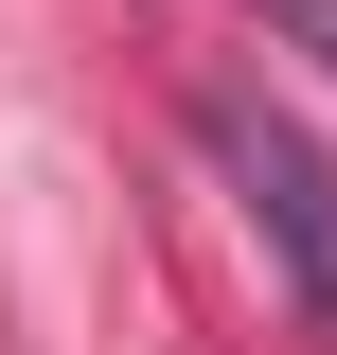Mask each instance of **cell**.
Here are the masks:
<instances>
[{
	"label": "cell",
	"instance_id": "6da1fadb",
	"mask_svg": "<svg viewBox=\"0 0 337 355\" xmlns=\"http://www.w3.org/2000/svg\"><path fill=\"white\" fill-rule=\"evenodd\" d=\"M196 142L231 160V196H249V231L284 249V284L337 320V178H320V142H302L284 107H249V89H213V107H196Z\"/></svg>",
	"mask_w": 337,
	"mask_h": 355
},
{
	"label": "cell",
	"instance_id": "7a4b0ae2",
	"mask_svg": "<svg viewBox=\"0 0 337 355\" xmlns=\"http://www.w3.org/2000/svg\"><path fill=\"white\" fill-rule=\"evenodd\" d=\"M249 18H266L284 53H320V71H337V0H249Z\"/></svg>",
	"mask_w": 337,
	"mask_h": 355
}]
</instances>
